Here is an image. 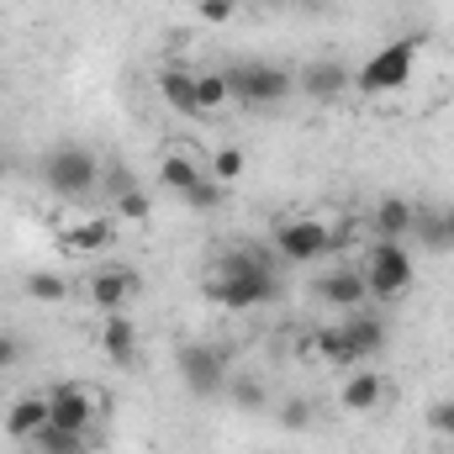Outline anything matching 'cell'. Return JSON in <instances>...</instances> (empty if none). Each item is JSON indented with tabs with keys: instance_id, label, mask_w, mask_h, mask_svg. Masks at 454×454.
I'll use <instances>...</instances> for the list:
<instances>
[{
	"instance_id": "obj_1",
	"label": "cell",
	"mask_w": 454,
	"mask_h": 454,
	"mask_svg": "<svg viewBox=\"0 0 454 454\" xmlns=\"http://www.w3.org/2000/svg\"><path fill=\"white\" fill-rule=\"evenodd\" d=\"M207 296L227 307V312H248V307H264L275 296V275H270V259L259 248H232L223 264H217V280L207 286Z\"/></svg>"
},
{
	"instance_id": "obj_2",
	"label": "cell",
	"mask_w": 454,
	"mask_h": 454,
	"mask_svg": "<svg viewBox=\"0 0 454 454\" xmlns=\"http://www.w3.org/2000/svg\"><path fill=\"white\" fill-rule=\"evenodd\" d=\"M418 53H423V37H396V43H386L380 53H370L364 69L354 74L359 96H391V90H402V85L412 80Z\"/></svg>"
},
{
	"instance_id": "obj_3",
	"label": "cell",
	"mask_w": 454,
	"mask_h": 454,
	"mask_svg": "<svg viewBox=\"0 0 454 454\" xmlns=\"http://www.w3.org/2000/svg\"><path fill=\"white\" fill-rule=\"evenodd\" d=\"M227 85H232V101H243L254 112L291 101V74L275 69V64H232L227 69Z\"/></svg>"
},
{
	"instance_id": "obj_4",
	"label": "cell",
	"mask_w": 454,
	"mask_h": 454,
	"mask_svg": "<svg viewBox=\"0 0 454 454\" xmlns=\"http://www.w3.org/2000/svg\"><path fill=\"white\" fill-rule=\"evenodd\" d=\"M364 286H370V296H380V301L407 296V286H412V254H407L402 243H391V238H375V248H370V259H364Z\"/></svg>"
},
{
	"instance_id": "obj_5",
	"label": "cell",
	"mask_w": 454,
	"mask_h": 454,
	"mask_svg": "<svg viewBox=\"0 0 454 454\" xmlns=\"http://www.w3.org/2000/svg\"><path fill=\"white\" fill-rule=\"evenodd\" d=\"M159 180L185 201V207H196V212H217L227 196V185H217L212 180V169H196L185 153H169L164 164H159Z\"/></svg>"
},
{
	"instance_id": "obj_6",
	"label": "cell",
	"mask_w": 454,
	"mask_h": 454,
	"mask_svg": "<svg viewBox=\"0 0 454 454\" xmlns=\"http://www.w3.org/2000/svg\"><path fill=\"white\" fill-rule=\"evenodd\" d=\"M43 180H48L53 196H90L96 180H101V164H96L85 148H59V153H48Z\"/></svg>"
},
{
	"instance_id": "obj_7",
	"label": "cell",
	"mask_w": 454,
	"mask_h": 454,
	"mask_svg": "<svg viewBox=\"0 0 454 454\" xmlns=\"http://www.w3.org/2000/svg\"><path fill=\"white\" fill-rule=\"evenodd\" d=\"M175 364H180V380H185V391H191L196 402H212L227 386V359L217 348H207V343H185Z\"/></svg>"
},
{
	"instance_id": "obj_8",
	"label": "cell",
	"mask_w": 454,
	"mask_h": 454,
	"mask_svg": "<svg viewBox=\"0 0 454 454\" xmlns=\"http://www.w3.org/2000/svg\"><path fill=\"white\" fill-rule=\"evenodd\" d=\"M275 248H280V259H291V264H312V259H323V254L333 248V227H328V223H312V217L280 223V232H275Z\"/></svg>"
},
{
	"instance_id": "obj_9",
	"label": "cell",
	"mask_w": 454,
	"mask_h": 454,
	"mask_svg": "<svg viewBox=\"0 0 454 454\" xmlns=\"http://www.w3.org/2000/svg\"><path fill=\"white\" fill-rule=\"evenodd\" d=\"M90 418H96V402H90V391H85V386L64 380V386H53V391H48V423H53V428L85 434V428H90Z\"/></svg>"
},
{
	"instance_id": "obj_10",
	"label": "cell",
	"mask_w": 454,
	"mask_h": 454,
	"mask_svg": "<svg viewBox=\"0 0 454 454\" xmlns=\"http://www.w3.org/2000/svg\"><path fill=\"white\" fill-rule=\"evenodd\" d=\"M339 333H343V343H348V364L375 359V354L386 348V323H380L375 312H348V323H343Z\"/></svg>"
},
{
	"instance_id": "obj_11",
	"label": "cell",
	"mask_w": 454,
	"mask_h": 454,
	"mask_svg": "<svg viewBox=\"0 0 454 454\" xmlns=\"http://www.w3.org/2000/svg\"><path fill=\"white\" fill-rule=\"evenodd\" d=\"M90 296H96L101 312H121V301L137 296V275H132L127 264H106V270L90 275Z\"/></svg>"
},
{
	"instance_id": "obj_12",
	"label": "cell",
	"mask_w": 454,
	"mask_h": 454,
	"mask_svg": "<svg viewBox=\"0 0 454 454\" xmlns=\"http://www.w3.org/2000/svg\"><path fill=\"white\" fill-rule=\"evenodd\" d=\"M348 85H354V74L343 69L339 59H312V64L301 69V90H307L312 101H339Z\"/></svg>"
},
{
	"instance_id": "obj_13",
	"label": "cell",
	"mask_w": 454,
	"mask_h": 454,
	"mask_svg": "<svg viewBox=\"0 0 454 454\" xmlns=\"http://www.w3.org/2000/svg\"><path fill=\"white\" fill-rule=\"evenodd\" d=\"M323 301L328 307H343V312H359L364 307V296H370V286H364V270H333V275H323Z\"/></svg>"
},
{
	"instance_id": "obj_14",
	"label": "cell",
	"mask_w": 454,
	"mask_h": 454,
	"mask_svg": "<svg viewBox=\"0 0 454 454\" xmlns=\"http://www.w3.org/2000/svg\"><path fill=\"white\" fill-rule=\"evenodd\" d=\"M43 428H48V396H21V402L11 407V418H5V434H11V439H27V444H32Z\"/></svg>"
},
{
	"instance_id": "obj_15",
	"label": "cell",
	"mask_w": 454,
	"mask_h": 454,
	"mask_svg": "<svg viewBox=\"0 0 454 454\" xmlns=\"http://www.w3.org/2000/svg\"><path fill=\"white\" fill-rule=\"evenodd\" d=\"M380 396H386V380L380 375H370V370H354L348 380H343L339 402L348 412H370V407H380Z\"/></svg>"
},
{
	"instance_id": "obj_16",
	"label": "cell",
	"mask_w": 454,
	"mask_h": 454,
	"mask_svg": "<svg viewBox=\"0 0 454 454\" xmlns=\"http://www.w3.org/2000/svg\"><path fill=\"white\" fill-rule=\"evenodd\" d=\"M101 354L112 359V364H132V354H137V333H132V323L112 312L106 317V328H101Z\"/></svg>"
},
{
	"instance_id": "obj_17",
	"label": "cell",
	"mask_w": 454,
	"mask_h": 454,
	"mask_svg": "<svg viewBox=\"0 0 454 454\" xmlns=\"http://www.w3.org/2000/svg\"><path fill=\"white\" fill-rule=\"evenodd\" d=\"M412 227H418V212H412L407 201H396V196H391V201H380V207H375V238H391V243H402Z\"/></svg>"
},
{
	"instance_id": "obj_18",
	"label": "cell",
	"mask_w": 454,
	"mask_h": 454,
	"mask_svg": "<svg viewBox=\"0 0 454 454\" xmlns=\"http://www.w3.org/2000/svg\"><path fill=\"white\" fill-rule=\"evenodd\" d=\"M159 96H164L175 112L201 116V106H196V74H185V69H164V74H159Z\"/></svg>"
},
{
	"instance_id": "obj_19",
	"label": "cell",
	"mask_w": 454,
	"mask_h": 454,
	"mask_svg": "<svg viewBox=\"0 0 454 454\" xmlns=\"http://www.w3.org/2000/svg\"><path fill=\"white\" fill-rule=\"evenodd\" d=\"M112 238H116V227L106 223V217H90V223H80V227H69V232H64V243H69V248H80V254L112 248Z\"/></svg>"
},
{
	"instance_id": "obj_20",
	"label": "cell",
	"mask_w": 454,
	"mask_h": 454,
	"mask_svg": "<svg viewBox=\"0 0 454 454\" xmlns=\"http://www.w3.org/2000/svg\"><path fill=\"white\" fill-rule=\"evenodd\" d=\"M227 101H232L227 69H217V74H196V106H201V112H223Z\"/></svg>"
},
{
	"instance_id": "obj_21",
	"label": "cell",
	"mask_w": 454,
	"mask_h": 454,
	"mask_svg": "<svg viewBox=\"0 0 454 454\" xmlns=\"http://www.w3.org/2000/svg\"><path fill=\"white\" fill-rule=\"evenodd\" d=\"M27 296H32V301H64V296H69V286H64V275L32 270V275H27Z\"/></svg>"
},
{
	"instance_id": "obj_22",
	"label": "cell",
	"mask_w": 454,
	"mask_h": 454,
	"mask_svg": "<svg viewBox=\"0 0 454 454\" xmlns=\"http://www.w3.org/2000/svg\"><path fill=\"white\" fill-rule=\"evenodd\" d=\"M32 444H37L43 454H80V450H85V439H80V434H69V428H53V423H48V428H43Z\"/></svg>"
},
{
	"instance_id": "obj_23",
	"label": "cell",
	"mask_w": 454,
	"mask_h": 454,
	"mask_svg": "<svg viewBox=\"0 0 454 454\" xmlns=\"http://www.w3.org/2000/svg\"><path fill=\"white\" fill-rule=\"evenodd\" d=\"M238 175H243V153H238V148H217V159H212V180H217V185H232Z\"/></svg>"
},
{
	"instance_id": "obj_24",
	"label": "cell",
	"mask_w": 454,
	"mask_h": 454,
	"mask_svg": "<svg viewBox=\"0 0 454 454\" xmlns=\"http://www.w3.org/2000/svg\"><path fill=\"white\" fill-rule=\"evenodd\" d=\"M312 343H317V354H323V359H333V364H348V343H343L339 328H323V333H312Z\"/></svg>"
},
{
	"instance_id": "obj_25",
	"label": "cell",
	"mask_w": 454,
	"mask_h": 454,
	"mask_svg": "<svg viewBox=\"0 0 454 454\" xmlns=\"http://www.w3.org/2000/svg\"><path fill=\"white\" fill-rule=\"evenodd\" d=\"M116 191H121V217H132V223H143V217H148V196H143V191H132L127 180H121Z\"/></svg>"
},
{
	"instance_id": "obj_26",
	"label": "cell",
	"mask_w": 454,
	"mask_h": 454,
	"mask_svg": "<svg viewBox=\"0 0 454 454\" xmlns=\"http://www.w3.org/2000/svg\"><path fill=\"white\" fill-rule=\"evenodd\" d=\"M280 423H286V428H312V407H307L301 396H291V402L280 407Z\"/></svg>"
},
{
	"instance_id": "obj_27",
	"label": "cell",
	"mask_w": 454,
	"mask_h": 454,
	"mask_svg": "<svg viewBox=\"0 0 454 454\" xmlns=\"http://www.w3.org/2000/svg\"><path fill=\"white\" fill-rule=\"evenodd\" d=\"M232 402H238V407H248V412H254V407H264L259 380H238V386H232Z\"/></svg>"
},
{
	"instance_id": "obj_28",
	"label": "cell",
	"mask_w": 454,
	"mask_h": 454,
	"mask_svg": "<svg viewBox=\"0 0 454 454\" xmlns=\"http://www.w3.org/2000/svg\"><path fill=\"white\" fill-rule=\"evenodd\" d=\"M21 354H27V343L16 339V333H5V328H0V370H11Z\"/></svg>"
},
{
	"instance_id": "obj_29",
	"label": "cell",
	"mask_w": 454,
	"mask_h": 454,
	"mask_svg": "<svg viewBox=\"0 0 454 454\" xmlns=\"http://www.w3.org/2000/svg\"><path fill=\"white\" fill-rule=\"evenodd\" d=\"M428 423H434L439 434H450V439H454V402H439V407L428 412Z\"/></svg>"
},
{
	"instance_id": "obj_30",
	"label": "cell",
	"mask_w": 454,
	"mask_h": 454,
	"mask_svg": "<svg viewBox=\"0 0 454 454\" xmlns=\"http://www.w3.org/2000/svg\"><path fill=\"white\" fill-rule=\"evenodd\" d=\"M232 5H238V0H201V16H207V21H227Z\"/></svg>"
},
{
	"instance_id": "obj_31",
	"label": "cell",
	"mask_w": 454,
	"mask_h": 454,
	"mask_svg": "<svg viewBox=\"0 0 454 454\" xmlns=\"http://www.w3.org/2000/svg\"><path fill=\"white\" fill-rule=\"evenodd\" d=\"M439 227H444V243H454V212H444V217H439Z\"/></svg>"
},
{
	"instance_id": "obj_32",
	"label": "cell",
	"mask_w": 454,
	"mask_h": 454,
	"mask_svg": "<svg viewBox=\"0 0 454 454\" xmlns=\"http://www.w3.org/2000/svg\"><path fill=\"white\" fill-rule=\"evenodd\" d=\"M0 180H5V159H0Z\"/></svg>"
}]
</instances>
